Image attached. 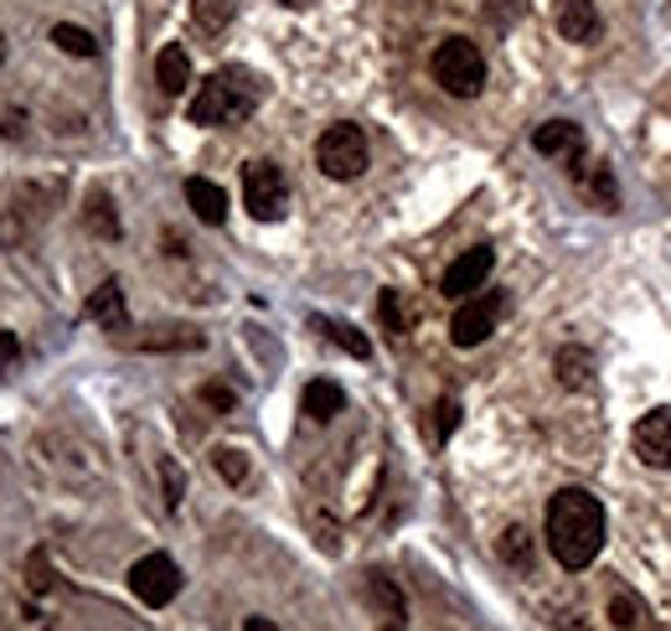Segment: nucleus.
<instances>
[{
	"label": "nucleus",
	"instance_id": "1",
	"mask_svg": "<svg viewBox=\"0 0 671 631\" xmlns=\"http://www.w3.org/2000/svg\"><path fill=\"white\" fill-rule=\"evenodd\" d=\"M604 502L584 487H563L548 497V548L563 569H588L604 548Z\"/></svg>",
	"mask_w": 671,
	"mask_h": 631
},
{
	"label": "nucleus",
	"instance_id": "2",
	"mask_svg": "<svg viewBox=\"0 0 671 631\" xmlns=\"http://www.w3.org/2000/svg\"><path fill=\"white\" fill-rule=\"evenodd\" d=\"M264 99V84L249 68H218L191 94V124H243Z\"/></svg>",
	"mask_w": 671,
	"mask_h": 631
},
{
	"label": "nucleus",
	"instance_id": "3",
	"mask_svg": "<svg viewBox=\"0 0 671 631\" xmlns=\"http://www.w3.org/2000/svg\"><path fill=\"white\" fill-rule=\"evenodd\" d=\"M435 84L454 99H475L486 88V57L465 36H444L435 47Z\"/></svg>",
	"mask_w": 671,
	"mask_h": 631
},
{
	"label": "nucleus",
	"instance_id": "4",
	"mask_svg": "<svg viewBox=\"0 0 671 631\" xmlns=\"http://www.w3.org/2000/svg\"><path fill=\"white\" fill-rule=\"evenodd\" d=\"M243 207L258 222H279L289 213V182L274 161H249L243 166Z\"/></svg>",
	"mask_w": 671,
	"mask_h": 631
},
{
	"label": "nucleus",
	"instance_id": "5",
	"mask_svg": "<svg viewBox=\"0 0 671 631\" xmlns=\"http://www.w3.org/2000/svg\"><path fill=\"white\" fill-rule=\"evenodd\" d=\"M316 161L331 182H352L367 171V135L356 124H331L326 135L316 140Z\"/></svg>",
	"mask_w": 671,
	"mask_h": 631
},
{
	"label": "nucleus",
	"instance_id": "6",
	"mask_svg": "<svg viewBox=\"0 0 671 631\" xmlns=\"http://www.w3.org/2000/svg\"><path fill=\"white\" fill-rule=\"evenodd\" d=\"M502 311H506V295H496V291L460 301V311H454V322H450V341L454 347H481V341L496 331Z\"/></svg>",
	"mask_w": 671,
	"mask_h": 631
},
{
	"label": "nucleus",
	"instance_id": "7",
	"mask_svg": "<svg viewBox=\"0 0 671 631\" xmlns=\"http://www.w3.org/2000/svg\"><path fill=\"white\" fill-rule=\"evenodd\" d=\"M130 590L145 600V606H170L176 590H182V569H176L170 554H145V559L130 569Z\"/></svg>",
	"mask_w": 671,
	"mask_h": 631
},
{
	"label": "nucleus",
	"instance_id": "8",
	"mask_svg": "<svg viewBox=\"0 0 671 631\" xmlns=\"http://www.w3.org/2000/svg\"><path fill=\"white\" fill-rule=\"evenodd\" d=\"M491 270H496V254H491L486 243H481V249H465V254H460L450 270H444L439 291L450 295V301H470V295H475L491 280Z\"/></svg>",
	"mask_w": 671,
	"mask_h": 631
},
{
	"label": "nucleus",
	"instance_id": "9",
	"mask_svg": "<svg viewBox=\"0 0 671 631\" xmlns=\"http://www.w3.org/2000/svg\"><path fill=\"white\" fill-rule=\"evenodd\" d=\"M636 456L656 471H671V410H651L646 420L636 425Z\"/></svg>",
	"mask_w": 671,
	"mask_h": 631
},
{
	"label": "nucleus",
	"instance_id": "10",
	"mask_svg": "<svg viewBox=\"0 0 671 631\" xmlns=\"http://www.w3.org/2000/svg\"><path fill=\"white\" fill-rule=\"evenodd\" d=\"M532 151L548 161H579L584 155V130L573 120H548L532 130Z\"/></svg>",
	"mask_w": 671,
	"mask_h": 631
},
{
	"label": "nucleus",
	"instance_id": "11",
	"mask_svg": "<svg viewBox=\"0 0 671 631\" xmlns=\"http://www.w3.org/2000/svg\"><path fill=\"white\" fill-rule=\"evenodd\" d=\"M553 21H558V32H563V42H579V47H588V42L600 36V26H604L594 0H558Z\"/></svg>",
	"mask_w": 671,
	"mask_h": 631
},
{
	"label": "nucleus",
	"instance_id": "12",
	"mask_svg": "<svg viewBox=\"0 0 671 631\" xmlns=\"http://www.w3.org/2000/svg\"><path fill=\"white\" fill-rule=\"evenodd\" d=\"M88 316H94L103 331H130V311H124V291H119V280H103L99 291L88 295Z\"/></svg>",
	"mask_w": 671,
	"mask_h": 631
},
{
	"label": "nucleus",
	"instance_id": "13",
	"mask_svg": "<svg viewBox=\"0 0 671 631\" xmlns=\"http://www.w3.org/2000/svg\"><path fill=\"white\" fill-rule=\"evenodd\" d=\"M186 203H191V213H197L207 228H218V222L228 218V192H222L218 182H207V176H191V182H186Z\"/></svg>",
	"mask_w": 671,
	"mask_h": 631
},
{
	"label": "nucleus",
	"instance_id": "14",
	"mask_svg": "<svg viewBox=\"0 0 671 631\" xmlns=\"http://www.w3.org/2000/svg\"><path fill=\"white\" fill-rule=\"evenodd\" d=\"M300 410L310 414L316 425H326V420H336V414L346 410V393H341V383H331V378H316V383H305Z\"/></svg>",
	"mask_w": 671,
	"mask_h": 631
},
{
	"label": "nucleus",
	"instance_id": "15",
	"mask_svg": "<svg viewBox=\"0 0 671 631\" xmlns=\"http://www.w3.org/2000/svg\"><path fill=\"white\" fill-rule=\"evenodd\" d=\"M553 373H558V383L563 389H594V352L588 347H563L553 358Z\"/></svg>",
	"mask_w": 671,
	"mask_h": 631
},
{
	"label": "nucleus",
	"instance_id": "16",
	"mask_svg": "<svg viewBox=\"0 0 671 631\" xmlns=\"http://www.w3.org/2000/svg\"><path fill=\"white\" fill-rule=\"evenodd\" d=\"M140 352H182V347H201V331L191 326H151L145 337H134Z\"/></svg>",
	"mask_w": 671,
	"mask_h": 631
},
{
	"label": "nucleus",
	"instance_id": "17",
	"mask_svg": "<svg viewBox=\"0 0 671 631\" xmlns=\"http://www.w3.org/2000/svg\"><path fill=\"white\" fill-rule=\"evenodd\" d=\"M155 84L166 88V94H182V88L191 84V57H186L182 47H166L155 57Z\"/></svg>",
	"mask_w": 671,
	"mask_h": 631
},
{
	"label": "nucleus",
	"instance_id": "18",
	"mask_svg": "<svg viewBox=\"0 0 671 631\" xmlns=\"http://www.w3.org/2000/svg\"><path fill=\"white\" fill-rule=\"evenodd\" d=\"M316 331H326V337L341 347V352H352V358H372V341L356 331V326H346V322H331V316H316Z\"/></svg>",
	"mask_w": 671,
	"mask_h": 631
},
{
	"label": "nucleus",
	"instance_id": "19",
	"mask_svg": "<svg viewBox=\"0 0 671 631\" xmlns=\"http://www.w3.org/2000/svg\"><path fill=\"white\" fill-rule=\"evenodd\" d=\"M52 42H57L67 57H99L94 32H84V26H67V21H57V26H52Z\"/></svg>",
	"mask_w": 671,
	"mask_h": 631
},
{
	"label": "nucleus",
	"instance_id": "20",
	"mask_svg": "<svg viewBox=\"0 0 671 631\" xmlns=\"http://www.w3.org/2000/svg\"><path fill=\"white\" fill-rule=\"evenodd\" d=\"M367 596H372V606H377L387 621H403V596H398V585L387 580V575H367Z\"/></svg>",
	"mask_w": 671,
	"mask_h": 631
},
{
	"label": "nucleus",
	"instance_id": "21",
	"mask_svg": "<svg viewBox=\"0 0 671 631\" xmlns=\"http://www.w3.org/2000/svg\"><path fill=\"white\" fill-rule=\"evenodd\" d=\"M233 0H191V17H197L201 32H222L228 21H233Z\"/></svg>",
	"mask_w": 671,
	"mask_h": 631
},
{
	"label": "nucleus",
	"instance_id": "22",
	"mask_svg": "<svg viewBox=\"0 0 671 631\" xmlns=\"http://www.w3.org/2000/svg\"><path fill=\"white\" fill-rule=\"evenodd\" d=\"M88 228H94V233H99V239H119V218H114V203H109V197H103V192H94V197H88Z\"/></svg>",
	"mask_w": 671,
	"mask_h": 631
},
{
	"label": "nucleus",
	"instance_id": "23",
	"mask_svg": "<svg viewBox=\"0 0 671 631\" xmlns=\"http://www.w3.org/2000/svg\"><path fill=\"white\" fill-rule=\"evenodd\" d=\"M212 466H218V477L228 481V487H243V481H249V456H243V450H233V445L212 450Z\"/></svg>",
	"mask_w": 671,
	"mask_h": 631
},
{
	"label": "nucleus",
	"instance_id": "24",
	"mask_svg": "<svg viewBox=\"0 0 671 631\" xmlns=\"http://www.w3.org/2000/svg\"><path fill=\"white\" fill-rule=\"evenodd\" d=\"M502 559L517 564V569H527V564H532V538H527V529H506L502 533Z\"/></svg>",
	"mask_w": 671,
	"mask_h": 631
},
{
	"label": "nucleus",
	"instance_id": "25",
	"mask_svg": "<svg viewBox=\"0 0 671 631\" xmlns=\"http://www.w3.org/2000/svg\"><path fill=\"white\" fill-rule=\"evenodd\" d=\"M377 316H383V326L393 331V337H403V331H408V306H403L398 291H383V301H377Z\"/></svg>",
	"mask_w": 671,
	"mask_h": 631
},
{
	"label": "nucleus",
	"instance_id": "26",
	"mask_svg": "<svg viewBox=\"0 0 671 631\" xmlns=\"http://www.w3.org/2000/svg\"><path fill=\"white\" fill-rule=\"evenodd\" d=\"M26 575H32V596H47L52 590V564H47V548H32V559H26Z\"/></svg>",
	"mask_w": 671,
	"mask_h": 631
},
{
	"label": "nucleus",
	"instance_id": "27",
	"mask_svg": "<svg viewBox=\"0 0 671 631\" xmlns=\"http://www.w3.org/2000/svg\"><path fill=\"white\" fill-rule=\"evenodd\" d=\"M161 481H166V508L176 512V508H182V492H186L182 466H176V461H161Z\"/></svg>",
	"mask_w": 671,
	"mask_h": 631
},
{
	"label": "nucleus",
	"instance_id": "28",
	"mask_svg": "<svg viewBox=\"0 0 671 631\" xmlns=\"http://www.w3.org/2000/svg\"><path fill=\"white\" fill-rule=\"evenodd\" d=\"M454 425H460V404H454V399H439L435 404V435L439 440H450Z\"/></svg>",
	"mask_w": 671,
	"mask_h": 631
},
{
	"label": "nucleus",
	"instance_id": "29",
	"mask_svg": "<svg viewBox=\"0 0 671 631\" xmlns=\"http://www.w3.org/2000/svg\"><path fill=\"white\" fill-rule=\"evenodd\" d=\"M615 616H620V627H625V631H636L640 621H646V611H640V606H636V600H630V596H620V600H615Z\"/></svg>",
	"mask_w": 671,
	"mask_h": 631
},
{
	"label": "nucleus",
	"instance_id": "30",
	"mask_svg": "<svg viewBox=\"0 0 671 631\" xmlns=\"http://www.w3.org/2000/svg\"><path fill=\"white\" fill-rule=\"evenodd\" d=\"M201 399H207L212 410H233V404H238L233 389H222V383H207V389H201Z\"/></svg>",
	"mask_w": 671,
	"mask_h": 631
},
{
	"label": "nucleus",
	"instance_id": "31",
	"mask_svg": "<svg viewBox=\"0 0 671 631\" xmlns=\"http://www.w3.org/2000/svg\"><path fill=\"white\" fill-rule=\"evenodd\" d=\"M21 358V341H16V331H0V373L11 368V362Z\"/></svg>",
	"mask_w": 671,
	"mask_h": 631
},
{
	"label": "nucleus",
	"instance_id": "32",
	"mask_svg": "<svg viewBox=\"0 0 671 631\" xmlns=\"http://www.w3.org/2000/svg\"><path fill=\"white\" fill-rule=\"evenodd\" d=\"M243 631H279V627H274V621H264V616H249V621H243Z\"/></svg>",
	"mask_w": 671,
	"mask_h": 631
},
{
	"label": "nucleus",
	"instance_id": "33",
	"mask_svg": "<svg viewBox=\"0 0 671 631\" xmlns=\"http://www.w3.org/2000/svg\"><path fill=\"white\" fill-rule=\"evenodd\" d=\"M279 6H289V11H305V6H310V0H279Z\"/></svg>",
	"mask_w": 671,
	"mask_h": 631
},
{
	"label": "nucleus",
	"instance_id": "34",
	"mask_svg": "<svg viewBox=\"0 0 671 631\" xmlns=\"http://www.w3.org/2000/svg\"><path fill=\"white\" fill-rule=\"evenodd\" d=\"M383 631H403V621H387V627Z\"/></svg>",
	"mask_w": 671,
	"mask_h": 631
},
{
	"label": "nucleus",
	"instance_id": "35",
	"mask_svg": "<svg viewBox=\"0 0 671 631\" xmlns=\"http://www.w3.org/2000/svg\"><path fill=\"white\" fill-rule=\"evenodd\" d=\"M0 63H6V42H0Z\"/></svg>",
	"mask_w": 671,
	"mask_h": 631
}]
</instances>
